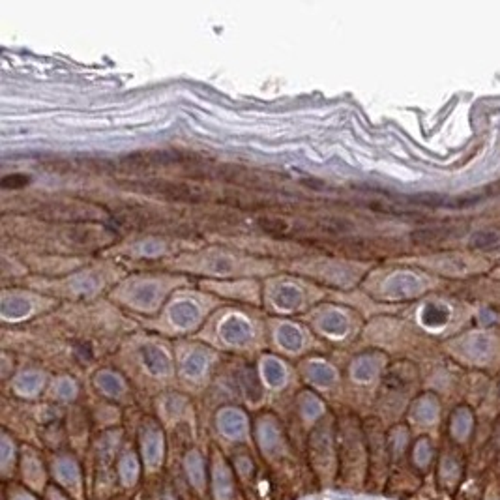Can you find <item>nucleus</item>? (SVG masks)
<instances>
[{
	"label": "nucleus",
	"instance_id": "nucleus-1",
	"mask_svg": "<svg viewBox=\"0 0 500 500\" xmlns=\"http://www.w3.org/2000/svg\"><path fill=\"white\" fill-rule=\"evenodd\" d=\"M190 156L174 150H142V152L130 154L124 158V163H130L131 167H158V165H171L184 161Z\"/></svg>",
	"mask_w": 500,
	"mask_h": 500
},
{
	"label": "nucleus",
	"instance_id": "nucleus-2",
	"mask_svg": "<svg viewBox=\"0 0 500 500\" xmlns=\"http://www.w3.org/2000/svg\"><path fill=\"white\" fill-rule=\"evenodd\" d=\"M142 187L148 191L159 193L169 199H180V201H199V190L190 184H174V182H163V180H154L148 182Z\"/></svg>",
	"mask_w": 500,
	"mask_h": 500
},
{
	"label": "nucleus",
	"instance_id": "nucleus-3",
	"mask_svg": "<svg viewBox=\"0 0 500 500\" xmlns=\"http://www.w3.org/2000/svg\"><path fill=\"white\" fill-rule=\"evenodd\" d=\"M214 493L221 500L231 495V476H228L227 467H216L214 470Z\"/></svg>",
	"mask_w": 500,
	"mask_h": 500
},
{
	"label": "nucleus",
	"instance_id": "nucleus-4",
	"mask_svg": "<svg viewBox=\"0 0 500 500\" xmlns=\"http://www.w3.org/2000/svg\"><path fill=\"white\" fill-rule=\"evenodd\" d=\"M185 467H187V474H190L191 482H193L197 487H202V485H204V465H202L201 457L191 455Z\"/></svg>",
	"mask_w": 500,
	"mask_h": 500
},
{
	"label": "nucleus",
	"instance_id": "nucleus-5",
	"mask_svg": "<svg viewBox=\"0 0 500 500\" xmlns=\"http://www.w3.org/2000/svg\"><path fill=\"white\" fill-rule=\"evenodd\" d=\"M56 474H58V478L62 480L66 485H73L79 482V476H77V465H73V463L68 461V459H64V461H60L58 465H56Z\"/></svg>",
	"mask_w": 500,
	"mask_h": 500
},
{
	"label": "nucleus",
	"instance_id": "nucleus-6",
	"mask_svg": "<svg viewBox=\"0 0 500 500\" xmlns=\"http://www.w3.org/2000/svg\"><path fill=\"white\" fill-rule=\"evenodd\" d=\"M120 478L124 480L126 485H131L137 480V463L133 457L126 455L120 463Z\"/></svg>",
	"mask_w": 500,
	"mask_h": 500
},
{
	"label": "nucleus",
	"instance_id": "nucleus-7",
	"mask_svg": "<svg viewBox=\"0 0 500 500\" xmlns=\"http://www.w3.org/2000/svg\"><path fill=\"white\" fill-rule=\"evenodd\" d=\"M261 227L262 228H266L268 233H285L287 231V223L285 221H281V219H261Z\"/></svg>",
	"mask_w": 500,
	"mask_h": 500
},
{
	"label": "nucleus",
	"instance_id": "nucleus-8",
	"mask_svg": "<svg viewBox=\"0 0 500 500\" xmlns=\"http://www.w3.org/2000/svg\"><path fill=\"white\" fill-rule=\"evenodd\" d=\"M15 500H34L32 496H28V495H21V496H17Z\"/></svg>",
	"mask_w": 500,
	"mask_h": 500
}]
</instances>
